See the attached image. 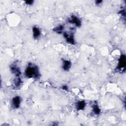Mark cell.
Returning a JSON list of instances; mask_svg holds the SVG:
<instances>
[{
  "label": "cell",
  "mask_w": 126,
  "mask_h": 126,
  "mask_svg": "<svg viewBox=\"0 0 126 126\" xmlns=\"http://www.w3.org/2000/svg\"><path fill=\"white\" fill-rule=\"evenodd\" d=\"M62 88L63 90H64V91H68V87H67V86H66V85H63V86L62 87Z\"/></svg>",
  "instance_id": "5bb4252c"
},
{
  "label": "cell",
  "mask_w": 126,
  "mask_h": 126,
  "mask_svg": "<svg viewBox=\"0 0 126 126\" xmlns=\"http://www.w3.org/2000/svg\"><path fill=\"white\" fill-rule=\"evenodd\" d=\"M63 35L64 38H65L66 42L69 44L73 45L75 44V41L74 40V37L73 33H71L70 34H68L65 32H63Z\"/></svg>",
  "instance_id": "277c9868"
},
{
  "label": "cell",
  "mask_w": 126,
  "mask_h": 126,
  "mask_svg": "<svg viewBox=\"0 0 126 126\" xmlns=\"http://www.w3.org/2000/svg\"><path fill=\"white\" fill-rule=\"evenodd\" d=\"M21 102V98L19 96H15L12 99V106L15 109L19 108Z\"/></svg>",
  "instance_id": "8992f818"
},
{
  "label": "cell",
  "mask_w": 126,
  "mask_h": 126,
  "mask_svg": "<svg viewBox=\"0 0 126 126\" xmlns=\"http://www.w3.org/2000/svg\"><path fill=\"white\" fill-rule=\"evenodd\" d=\"M32 32H33V37L34 39L38 38L41 32L39 29L36 26H34L32 27Z\"/></svg>",
  "instance_id": "ba28073f"
},
{
  "label": "cell",
  "mask_w": 126,
  "mask_h": 126,
  "mask_svg": "<svg viewBox=\"0 0 126 126\" xmlns=\"http://www.w3.org/2000/svg\"><path fill=\"white\" fill-rule=\"evenodd\" d=\"M126 66V57L125 55H121L120 56L119 60V63L118 66L117 67V68L119 70H122V71H124L125 70Z\"/></svg>",
  "instance_id": "7a4b0ae2"
},
{
  "label": "cell",
  "mask_w": 126,
  "mask_h": 126,
  "mask_svg": "<svg viewBox=\"0 0 126 126\" xmlns=\"http://www.w3.org/2000/svg\"><path fill=\"white\" fill-rule=\"evenodd\" d=\"M68 23L74 24L77 27H80L81 26V21L79 18L75 15H71L67 20Z\"/></svg>",
  "instance_id": "3957f363"
},
{
  "label": "cell",
  "mask_w": 126,
  "mask_h": 126,
  "mask_svg": "<svg viewBox=\"0 0 126 126\" xmlns=\"http://www.w3.org/2000/svg\"><path fill=\"white\" fill-rule=\"evenodd\" d=\"M10 68L11 72L14 74L17 77H19L21 74V71L20 68L16 64H12L10 66Z\"/></svg>",
  "instance_id": "5b68a950"
},
{
  "label": "cell",
  "mask_w": 126,
  "mask_h": 126,
  "mask_svg": "<svg viewBox=\"0 0 126 126\" xmlns=\"http://www.w3.org/2000/svg\"><path fill=\"white\" fill-rule=\"evenodd\" d=\"M63 29H64L63 26L62 25H60L59 26H58L55 27L53 29V30L55 32H56L57 33H59V34H61V33L63 32Z\"/></svg>",
  "instance_id": "30bf717a"
},
{
  "label": "cell",
  "mask_w": 126,
  "mask_h": 126,
  "mask_svg": "<svg viewBox=\"0 0 126 126\" xmlns=\"http://www.w3.org/2000/svg\"><path fill=\"white\" fill-rule=\"evenodd\" d=\"M71 66V63L68 60H63L62 68L64 71H68Z\"/></svg>",
  "instance_id": "52a82bcc"
},
{
  "label": "cell",
  "mask_w": 126,
  "mask_h": 126,
  "mask_svg": "<svg viewBox=\"0 0 126 126\" xmlns=\"http://www.w3.org/2000/svg\"><path fill=\"white\" fill-rule=\"evenodd\" d=\"M94 113L96 115H99L100 113V109L97 104H94L92 106Z\"/></svg>",
  "instance_id": "8fae6325"
},
{
  "label": "cell",
  "mask_w": 126,
  "mask_h": 126,
  "mask_svg": "<svg viewBox=\"0 0 126 126\" xmlns=\"http://www.w3.org/2000/svg\"><path fill=\"white\" fill-rule=\"evenodd\" d=\"M119 13L121 14V15H122V16H125V10H121V11H120Z\"/></svg>",
  "instance_id": "9a60e30c"
},
{
  "label": "cell",
  "mask_w": 126,
  "mask_h": 126,
  "mask_svg": "<svg viewBox=\"0 0 126 126\" xmlns=\"http://www.w3.org/2000/svg\"><path fill=\"white\" fill-rule=\"evenodd\" d=\"M86 103L84 100H81L78 101L76 105V108L77 111L83 110L85 108Z\"/></svg>",
  "instance_id": "9c48e42d"
},
{
  "label": "cell",
  "mask_w": 126,
  "mask_h": 126,
  "mask_svg": "<svg viewBox=\"0 0 126 126\" xmlns=\"http://www.w3.org/2000/svg\"><path fill=\"white\" fill-rule=\"evenodd\" d=\"M22 84V81L21 78L19 77H17V78H16L14 80V85L16 88H19L21 86Z\"/></svg>",
  "instance_id": "7c38bea8"
},
{
  "label": "cell",
  "mask_w": 126,
  "mask_h": 126,
  "mask_svg": "<svg viewBox=\"0 0 126 126\" xmlns=\"http://www.w3.org/2000/svg\"><path fill=\"white\" fill-rule=\"evenodd\" d=\"M25 75L28 78L38 79L40 77L38 67L31 63L28 64L25 71Z\"/></svg>",
  "instance_id": "6da1fadb"
},
{
  "label": "cell",
  "mask_w": 126,
  "mask_h": 126,
  "mask_svg": "<svg viewBox=\"0 0 126 126\" xmlns=\"http://www.w3.org/2000/svg\"><path fill=\"white\" fill-rule=\"evenodd\" d=\"M25 2L27 5H32L34 2V1L33 0H25Z\"/></svg>",
  "instance_id": "4fadbf2b"
},
{
  "label": "cell",
  "mask_w": 126,
  "mask_h": 126,
  "mask_svg": "<svg viewBox=\"0 0 126 126\" xmlns=\"http://www.w3.org/2000/svg\"><path fill=\"white\" fill-rule=\"evenodd\" d=\"M101 2H102V0H97L95 1V4L96 5H98V4H100Z\"/></svg>",
  "instance_id": "2e32d148"
}]
</instances>
